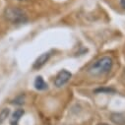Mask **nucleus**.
<instances>
[{"mask_svg":"<svg viewBox=\"0 0 125 125\" xmlns=\"http://www.w3.org/2000/svg\"><path fill=\"white\" fill-rule=\"evenodd\" d=\"M111 67H112V59L108 56H104L99 60H97L95 63H93L90 66L88 72L92 76H101L109 72Z\"/></svg>","mask_w":125,"mask_h":125,"instance_id":"obj_1","label":"nucleus"},{"mask_svg":"<svg viewBox=\"0 0 125 125\" xmlns=\"http://www.w3.org/2000/svg\"><path fill=\"white\" fill-rule=\"evenodd\" d=\"M6 19L13 24H21L25 23L28 20L27 14L20 8L17 7H9L5 10Z\"/></svg>","mask_w":125,"mask_h":125,"instance_id":"obj_2","label":"nucleus"},{"mask_svg":"<svg viewBox=\"0 0 125 125\" xmlns=\"http://www.w3.org/2000/svg\"><path fill=\"white\" fill-rule=\"evenodd\" d=\"M71 76H72L71 73L68 72V71H66V70H62V71H60V72L57 74V76L55 77L54 85H55L56 87H58V88H60V87H62V86H64V85L70 80Z\"/></svg>","mask_w":125,"mask_h":125,"instance_id":"obj_3","label":"nucleus"},{"mask_svg":"<svg viewBox=\"0 0 125 125\" xmlns=\"http://www.w3.org/2000/svg\"><path fill=\"white\" fill-rule=\"evenodd\" d=\"M50 56H51V51H48V52L42 53V55H40V56L37 58V60L35 61V63H34L33 67H34L35 69H39V68L42 67V66L46 63V62L49 60Z\"/></svg>","mask_w":125,"mask_h":125,"instance_id":"obj_4","label":"nucleus"},{"mask_svg":"<svg viewBox=\"0 0 125 125\" xmlns=\"http://www.w3.org/2000/svg\"><path fill=\"white\" fill-rule=\"evenodd\" d=\"M24 115V110L19 108L17 110H15L10 118V124L11 125H19V121L21 119V117Z\"/></svg>","mask_w":125,"mask_h":125,"instance_id":"obj_5","label":"nucleus"},{"mask_svg":"<svg viewBox=\"0 0 125 125\" xmlns=\"http://www.w3.org/2000/svg\"><path fill=\"white\" fill-rule=\"evenodd\" d=\"M110 119L116 125H125V115L122 113H113L111 114Z\"/></svg>","mask_w":125,"mask_h":125,"instance_id":"obj_6","label":"nucleus"},{"mask_svg":"<svg viewBox=\"0 0 125 125\" xmlns=\"http://www.w3.org/2000/svg\"><path fill=\"white\" fill-rule=\"evenodd\" d=\"M35 87H36L37 90L42 91V90L47 89V84L44 82V80L42 79V77L39 76V77H37V79L35 80Z\"/></svg>","mask_w":125,"mask_h":125,"instance_id":"obj_7","label":"nucleus"},{"mask_svg":"<svg viewBox=\"0 0 125 125\" xmlns=\"http://www.w3.org/2000/svg\"><path fill=\"white\" fill-rule=\"evenodd\" d=\"M9 113H10L9 108H3L1 110V112H0V124L3 123L7 119V117L9 116Z\"/></svg>","mask_w":125,"mask_h":125,"instance_id":"obj_8","label":"nucleus"},{"mask_svg":"<svg viewBox=\"0 0 125 125\" xmlns=\"http://www.w3.org/2000/svg\"><path fill=\"white\" fill-rule=\"evenodd\" d=\"M14 104H24V98H23V96L18 97V98L14 101Z\"/></svg>","mask_w":125,"mask_h":125,"instance_id":"obj_9","label":"nucleus"},{"mask_svg":"<svg viewBox=\"0 0 125 125\" xmlns=\"http://www.w3.org/2000/svg\"><path fill=\"white\" fill-rule=\"evenodd\" d=\"M121 5L123 8H125V0H121Z\"/></svg>","mask_w":125,"mask_h":125,"instance_id":"obj_10","label":"nucleus"},{"mask_svg":"<svg viewBox=\"0 0 125 125\" xmlns=\"http://www.w3.org/2000/svg\"><path fill=\"white\" fill-rule=\"evenodd\" d=\"M98 125H108V124H106V123H100V124H98Z\"/></svg>","mask_w":125,"mask_h":125,"instance_id":"obj_11","label":"nucleus"},{"mask_svg":"<svg viewBox=\"0 0 125 125\" xmlns=\"http://www.w3.org/2000/svg\"><path fill=\"white\" fill-rule=\"evenodd\" d=\"M21 1H23V0H21Z\"/></svg>","mask_w":125,"mask_h":125,"instance_id":"obj_12","label":"nucleus"}]
</instances>
